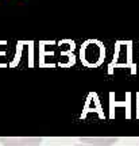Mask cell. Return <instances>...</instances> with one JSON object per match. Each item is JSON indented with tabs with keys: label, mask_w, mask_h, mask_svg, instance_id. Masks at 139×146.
<instances>
[{
	"label": "cell",
	"mask_w": 139,
	"mask_h": 146,
	"mask_svg": "<svg viewBox=\"0 0 139 146\" xmlns=\"http://www.w3.org/2000/svg\"><path fill=\"white\" fill-rule=\"evenodd\" d=\"M78 146H80V145H78Z\"/></svg>",
	"instance_id": "obj_1"
}]
</instances>
